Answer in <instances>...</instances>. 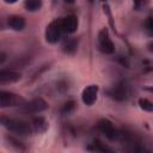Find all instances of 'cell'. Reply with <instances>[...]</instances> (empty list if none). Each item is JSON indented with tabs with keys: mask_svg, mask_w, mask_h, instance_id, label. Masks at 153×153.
<instances>
[{
	"mask_svg": "<svg viewBox=\"0 0 153 153\" xmlns=\"http://www.w3.org/2000/svg\"><path fill=\"white\" fill-rule=\"evenodd\" d=\"M0 124L5 127L7 130L18 135H29L32 133V128L30 127L29 123L18 118L5 116V115H0Z\"/></svg>",
	"mask_w": 153,
	"mask_h": 153,
	"instance_id": "cell-1",
	"label": "cell"
},
{
	"mask_svg": "<svg viewBox=\"0 0 153 153\" xmlns=\"http://www.w3.org/2000/svg\"><path fill=\"white\" fill-rule=\"evenodd\" d=\"M63 30H62V25H61V19H54L53 22H50L45 29V41L48 43H57L61 38Z\"/></svg>",
	"mask_w": 153,
	"mask_h": 153,
	"instance_id": "cell-2",
	"label": "cell"
},
{
	"mask_svg": "<svg viewBox=\"0 0 153 153\" xmlns=\"http://www.w3.org/2000/svg\"><path fill=\"white\" fill-rule=\"evenodd\" d=\"M48 108V103L42 98H35L27 103H23L20 105V111L25 114H37L42 112Z\"/></svg>",
	"mask_w": 153,
	"mask_h": 153,
	"instance_id": "cell-3",
	"label": "cell"
},
{
	"mask_svg": "<svg viewBox=\"0 0 153 153\" xmlns=\"http://www.w3.org/2000/svg\"><path fill=\"white\" fill-rule=\"evenodd\" d=\"M24 98L20 96L8 92V91H0V108L7 106H20L24 103Z\"/></svg>",
	"mask_w": 153,
	"mask_h": 153,
	"instance_id": "cell-4",
	"label": "cell"
},
{
	"mask_svg": "<svg viewBox=\"0 0 153 153\" xmlns=\"http://www.w3.org/2000/svg\"><path fill=\"white\" fill-rule=\"evenodd\" d=\"M98 42H99V48L104 54H112L115 51V47L112 41L109 37V32L106 29H103L98 33Z\"/></svg>",
	"mask_w": 153,
	"mask_h": 153,
	"instance_id": "cell-5",
	"label": "cell"
},
{
	"mask_svg": "<svg viewBox=\"0 0 153 153\" xmlns=\"http://www.w3.org/2000/svg\"><path fill=\"white\" fill-rule=\"evenodd\" d=\"M97 126H98V129H99L103 134H105V136L109 137L110 140H116V139L120 137V134L117 133V130L115 129L114 124H112L109 120L102 118V120L98 122Z\"/></svg>",
	"mask_w": 153,
	"mask_h": 153,
	"instance_id": "cell-6",
	"label": "cell"
},
{
	"mask_svg": "<svg viewBox=\"0 0 153 153\" xmlns=\"http://www.w3.org/2000/svg\"><path fill=\"white\" fill-rule=\"evenodd\" d=\"M22 78V74L17 71L12 69H0V85L6 84H13L19 81Z\"/></svg>",
	"mask_w": 153,
	"mask_h": 153,
	"instance_id": "cell-7",
	"label": "cell"
},
{
	"mask_svg": "<svg viewBox=\"0 0 153 153\" xmlns=\"http://www.w3.org/2000/svg\"><path fill=\"white\" fill-rule=\"evenodd\" d=\"M97 96H98V86L97 85H88L84 88V91L81 93V99H82L84 104L92 105L97 100Z\"/></svg>",
	"mask_w": 153,
	"mask_h": 153,
	"instance_id": "cell-8",
	"label": "cell"
},
{
	"mask_svg": "<svg viewBox=\"0 0 153 153\" xmlns=\"http://www.w3.org/2000/svg\"><path fill=\"white\" fill-rule=\"evenodd\" d=\"M62 30L66 33H74L78 29V19L75 16H67L61 19Z\"/></svg>",
	"mask_w": 153,
	"mask_h": 153,
	"instance_id": "cell-9",
	"label": "cell"
},
{
	"mask_svg": "<svg viewBox=\"0 0 153 153\" xmlns=\"http://www.w3.org/2000/svg\"><path fill=\"white\" fill-rule=\"evenodd\" d=\"M7 25L14 31H20L25 27V19L20 16H11L7 19Z\"/></svg>",
	"mask_w": 153,
	"mask_h": 153,
	"instance_id": "cell-10",
	"label": "cell"
},
{
	"mask_svg": "<svg viewBox=\"0 0 153 153\" xmlns=\"http://www.w3.org/2000/svg\"><path fill=\"white\" fill-rule=\"evenodd\" d=\"M108 93H109V96H110L111 98L117 99V100H123V99H126V94H127L123 86H115V87H112L111 90H109Z\"/></svg>",
	"mask_w": 153,
	"mask_h": 153,
	"instance_id": "cell-11",
	"label": "cell"
},
{
	"mask_svg": "<svg viewBox=\"0 0 153 153\" xmlns=\"http://www.w3.org/2000/svg\"><path fill=\"white\" fill-rule=\"evenodd\" d=\"M48 128V122L45 121V118L43 117H36L33 118L32 122V130H35L36 133H43Z\"/></svg>",
	"mask_w": 153,
	"mask_h": 153,
	"instance_id": "cell-12",
	"label": "cell"
},
{
	"mask_svg": "<svg viewBox=\"0 0 153 153\" xmlns=\"http://www.w3.org/2000/svg\"><path fill=\"white\" fill-rule=\"evenodd\" d=\"M76 47H78V41H76L75 38H69V39H67V41L63 43V45H62L63 51L67 53V54H73V53L76 50Z\"/></svg>",
	"mask_w": 153,
	"mask_h": 153,
	"instance_id": "cell-13",
	"label": "cell"
},
{
	"mask_svg": "<svg viewBox=\"0 0 153 153\" xmlns=\"http://www.w3.org/2000/svg\"><path fill=\"white\" fill-rule=\"evenodd\" d=\"M24 6L30 12H36L42 7V0H25Z\"/></svg>",
	"mask_w": 153,
	"mask_h": 153,
	"instance_id": "cell-14",
	"label": "cell"
},
{
	"mask_svg": "<svg viewBox=\"0 0 153 153\" xmlns=\"http://www.w3.org/2000/svg\"><path fill=\"white\" fill-rule=\"evenodd\" d=\"M139 105L145 111H148V112H152L153 111V104H152V102H149L146 98H140L139 99Z\"/></svg>",
	"mask_w": 153,
	"mask_h": 153,
	"instance_id": "cell-15",
	"label": "cell"
},
{
	"mask_svg": "<svg viewBox=\"0 0 153 153\" xmlns=\"http://www.w3.org/2000/svg\"><path fill=\"white\" fill-rule=\"evenodd\" d=\"M88 149H93V151H98V152H106V151L110 152V149L104 147V146H102V143L99 141L93 142V147H88Z\"/></svg>",
	"mask_w": 153,
	"mask_h": 153,
	"instance_id": "cell-16",
	"label": "cell"
},
{
	"mask_svg": "<svg viewBox=\"0 0 153 153\" xmlns=\"http://www.w3.org/2000/svg\"><path fill=\"white\" fill-rule=\"evenodd\" d=\"M74 108V102H68L65 104V108H63V111H68L69 109H73Z\"/></svg>",
	"mask_w": 153,
	"mask_h": 153,
	"instance_id": "cell-17",
	"label": "cell"
},
{
	"mask_svg": "<svg viewBox=\"0 0 153 153\" xmlns=\"http://www.w3.org/2000/svg\"><path fill=\"white\" fill-rule=\"evenodd\" d=\"M146 26H147V30L149 32H152V29H153V25H152V18H148L147 22H146Z\"/></svg>",
	"mask_w": 153,
	"mask_h": 153,
	"instance_id": "cell-18",
	"label": "cell"
},
{
	"mask_svg": "<svg viewBox=\"0 0 153 153\" xmlns=\"http://www.w3.org/2000/svg\"><path fill=\"white\" fill-rule=\"evenodd\" d=\"M5 61H6V54L5 53H0V65L2 62H5Z\"/></svg>",
	"mask_w": 153,
	"mask_h": 153,
	"instance_id": "cell-19",
	"label": "cell"
},
{
	"mask_svg": "<svg viewBox=\"0 0 153 153\" xmlns=\"http://www.w3.org/2000/svg\"><path fill=\"white\" fill-rule=\"evenodd\" d=\"M6 4H14V2H17L18 0H4Z\"/></svg>",
	"mask_w": 153,
	"mask_h": 153,
	"instance_id": "cell-20",
	"label": "cell"
},
{
	"mask_svg": "<svg viewBox=\"0 0 153 153\" xmlns=\"http://www.w3.org/2000/svg\"><path fill=\"white\" fill-rule=\"evenodd\" d=\"M66 2H68V4H72V2H74V0H65Z\"/></svg>",
	"mask_w": 153,
	"mask_h": 153,
	"instance_id": "cell-21",
	"label": "cell"
}]
</instances>
